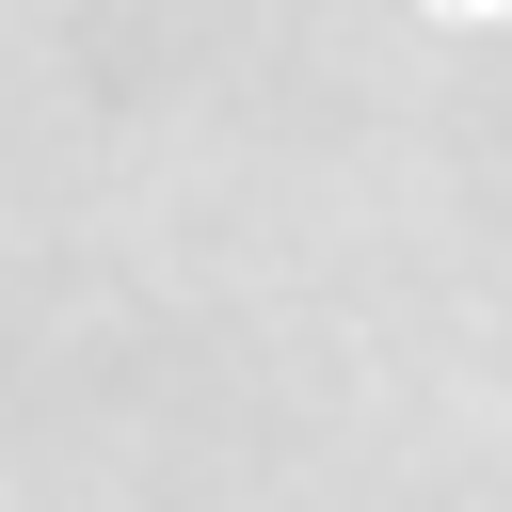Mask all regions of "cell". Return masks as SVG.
<instances>
[{"label":"cell","mask_w":512,"mask_h":512,"mask_svg":"<svg viewBox=\"0 0 512 512\" xmlns=\"http://www.w3.org/2000/svg\"><path fill=\"white\" fill-rule=\"evenodd\" d=\"M432 16H512V0H432Z\"/></svg>","instance_id":"obj_1"}]
</instances>
